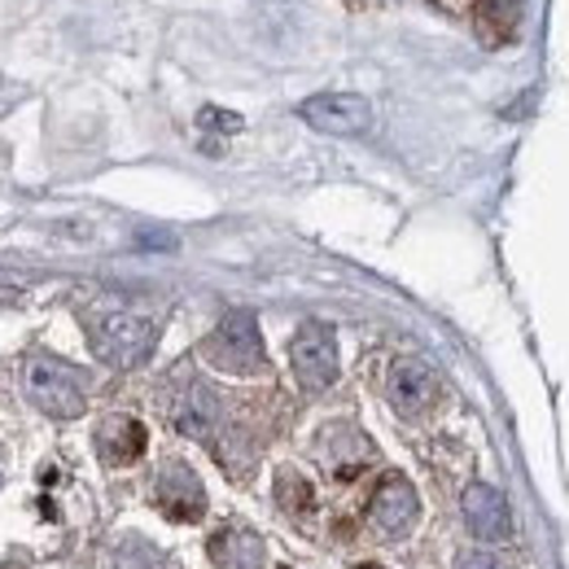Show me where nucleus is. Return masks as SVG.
<instances>
[{"label":"nucleus","instance_id":"2","mask_svg":"<svg viewBox=\"0 0 569 569\" xmlns=\"http://www.w3.org/2000/svg\"><path fill=\"white\" fill-rule=\"evenodd\" d=\"M27 399L40 412H49V417L71 421V417L83 412V403H88V381L74 372L71 363L40 356L27 363Z\"/></svg>","mask_w":569,"mask_h":569},{"label":"nucleus","instance_id":"14","mask_svg":"<svg viewBox=\"0 0 569 569\" xmlns=\"http://www.w3.org/2000/svg\"><path fill=\"white\" fill-rule=\"evenodd\" d=\"M517 4H521V0H478V13H482L487 22L512 27V22H517Z\"/></svg>","mask_w":569,"mask_h":569},{"label":"nucleus","instance_id":"12","mask_svg":"<svg viewBox=\"0 0 569 569\" xmlns=\"http://www.w3.org/2000/svg\"><path fill=\"white\" fill-rule=\"evenodd\" d=\"M97 451L106 465H132L144 451V426L137 417H110L97 429Z\"/></svg>","mask_w":569,"mask_h":569},{"label":"nucleus","instance_id":"17","mask_svg":"<svg viewBox=\"0 0 569 569\" xmlns=\"http://www.w3.org/2000/svg\"><path fill=\"white\" fill-rule=\"evenodd\" d=\"M9 302H18V284L0 281V307H9Z\"/></svg>","mask_w":569,"mask_h":569},{"label":"nucleus","instance_id":"11","mask_svg":"<svg viewBox=\"0 0 569 569\" xmlns=\"http://www.w3.org/2000/svg\"><path fill=\"white\" fill-rule=\"evenodd\" d=\"M211 561L219 569H263L268 548H263V539L254 530L232 526V530H219L211 539Z\"/></svg>","mask_w":569,"mask_h":569},{"label":"nucleus","instance_id":"13","mask_svg":"<svg viewBox=\"0 0 569 569\" xmlns=\"http://www.w3.org/2000/svg\"><path fill=\"white\" fill-rule=\"evenodd\" d=\"M277 503H281L289 517H307V512L316 508L311 482H307V478H298L293 469H284L281 478H277Z\"/></svg>","mask_w":569,"mask_h":569},{"label":"nucleus","instance_id":"8","mask_svg":"<svg viewBox=\"0 0 569 569\" xmlns=\"http://www.w3.org/2000/svg\"><path fill=\"white\" fill-rule=\"evenodd\" d=\"M153 496L162 503V512L176 517V521H198L202 508H207L198 473H193L189 465H180V460H171V465L158 473V491H153Z\"/></svg>","mask_w":569,"mask_h":569},{"label":"nucleus","instance_id":"1","mask_svg":"<svg viewBox=\"0 0 569 569\" xmlns=\"http://www.w3.org/2000/svg\"><path fill=\"white\" fill-rule=\"evenodd\" d=\"M88 342H92V356L101 359V363H110V368H137L153 351L158 329H153V320H144L137 311H106V316L92 320Z\"/></svg>","mask_w":569,"mask_h":569},{"label":"nucleus","instance_id":"3","mask_svg":"<svg viewBox=\"0 0 569 569\" xmlns=\"http://www.w3.org/2000/svg\"><path fill=\"white\" fill-rule=\"evenodd\" d=\"M202 356L211 359L214 368H223V372H237V377H254V372H263L268 356H263L259 320H254L250 311H228V316L219 320V329H214L211 338H207Z\"/></svg>","mask_w":569,"mask_h":569},{"label":"nucleus","instance_id":"10","mask_svg":"<svg viewBox=\"0 0 569 569\" xmlns=\"http://www.w3.org/2000/svg\"><path fill=\"white\" fill-rule=\"evenodd\" d=\"M465 526H469V535H473L478 543H499V539H508L512 521H508V503H503V496H499L496 487L473 482V487L465 491Z\"/></svg>","mask_w":569,"mask_h":569},{"label":"nucleus","instance_id":"5","mask_svg":"<svg viewBox=\"0 0 569 569\" xmlns=\"http://www.w3.org/2000/svg\"><path fill=\"white\" fill-rule=\"evenodd\" d=\"M289 359H293V377L307 395H320L338 381V342L325 325H302L298 338L289 342Z\"/></svg>","mask_w":569,"mask_h":569},{"label":"nucleus","instance_id":"16","mask_svg":"<svg viewBox=\"0 0 569 569\" xmlns=\"http://www.w3.org/2000/svg\"><path fill=\"white\" fill-rule=\"evenodd\" d=\"M202 128H211V132H237L241 119L228 114V110H202Z\"/></svg>","mask_w":569,"mask_h":569},{"label":"nucleus","instance_id":"9","mask_svg":"<svg viewBox=\"0 0 569 569\" xmlns=\"http://www.w3.org/2000/svg\"><path fill=\"white\" fill-rule=\"evenodd\" d=\"M386 395H390V403L403 417H421L426 408H433V399H438V381H433V372H429L421 359H399L390 368Z\"/></svg>","mask_w":569,"mask_h":569},{"label":"nucleus","instance_id":"15","mask_svg":"<svg viewBox=\"0 0 569 569\" xmlns=\"http://www.w3.org/2000/svg\"><path fill=\"white\" fill-rule=\"evenodd\" d=\"M456 569H503L496 552H487V548H465L460 557H456Z\"/></svg>","mask_w":569,"mask_h":569},{"label":"nucleus","instance_id":"18","mask_svg":"<svg viewBox=\"0 0 569 569\" xmlns=\"http://www.w3.org/2000/svg\"><path fill=\"white\" fill-rule=\"evenodd\" d=\"M356 569H381V566H356Z\"/></svg>","mask_w":569,"mask_h":569},{"label":"nucleus","instance_id":"7","mask_svg":"<svg viewBox=\"0 0 569 569\" xmlns=\"http://www.w3.org/2000/svg\"><path fill=\"white\" fill-rule=\"evenodd\" d=\"M171 421H176L180 433H189V438L211 442L214 447V433H219L223 412H219V399H214L211 386H207V381H189L184 395H180L176 408H171Z\"/></svg>","mask_w":569,"mask_h":569},{"label":"nucleus","instance_id":"4","mask_svg":"<svg viewBox=\"0 0 569 569\" xmlns=\"http://www.w3.org/2000/svg\"><path fill=\"white\" fill-rule=\"evenodd\" d=\"M298 119L325 137H359L372 128V106L359 92H316L298 106Z\"/></svg>","mask_w":569,"mask_h":569},{"label":"nucleus","instance_id":"6","mask_svg":"<svg viewBox=\"0 0 569 569\" xmlns=\"http://www.w3.org/2000/svg\"><path fill=\"white\" fill-rule=\"evenodd\" d=\"M417 512H421V499L412 491V482L399 478V473L381 478L372 499H368V517H372L386 535H408V530L417 526Z\"/></svg>","mask_w":569,"mask_h":569}]
</instances>
